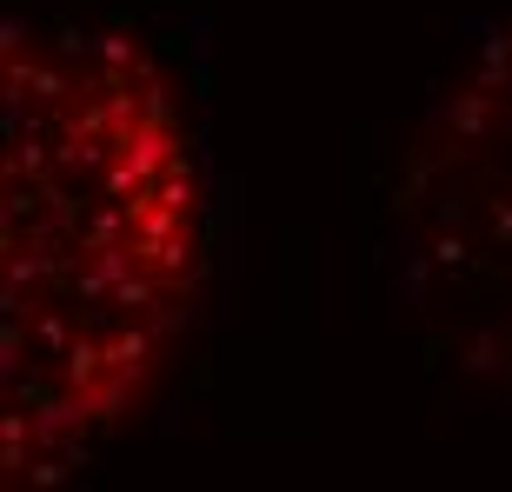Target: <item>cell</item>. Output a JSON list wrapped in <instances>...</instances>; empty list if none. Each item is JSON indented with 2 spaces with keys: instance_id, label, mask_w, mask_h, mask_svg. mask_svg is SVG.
<instances>
[{
  "instance_id": "6da1fadb",
  "label": "cell",
  "mask_w": 512,
  "mask_h": 492,
  "mask_svg": "<svg viewBox=\"0 0 512 492\" xmlns=\"http://www.w3.org/2000/svg\"><path fill=\"white\" fill-rule=\"evenodd\" d=\"M200 260V167L147 47L67 20L14 27L0 213L7 479L67 473L133 413L193 313Z\"/></svg>"
},
{
  "instance_id": "7a4b0ae2",
  "label": "cell",
  "mask_w": 512,
  "mask_h": 492,
  "mask_svg": "<svg viewBox=\"0 0 512 492\" xmlns=\"http://www.w3.org/2000/svg\"><path fill=\"white\" fill-rule=\"evenodd\" d=\"M426 306L473 366L512 379V27L473 60L406 173Z\"/></svg>"
}]
</instances>
